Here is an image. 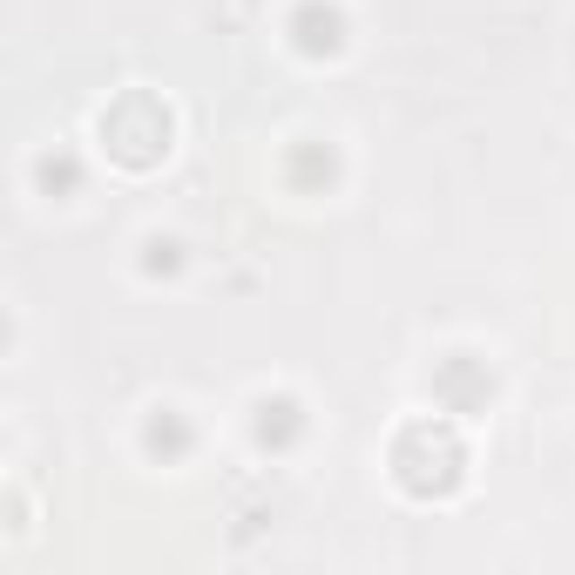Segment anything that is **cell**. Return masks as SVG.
<instances>
[{"label": "cell", "instance_id": "obj_1", "mask_svg": "<svg viewBox=\"0 0 575 575\" xmlns=\"http://www.w3.org/2000/svg\"><path fill=\"white\" fill-rule=\"evenodd\" d=\"M150 447H156V454H183V426L176 420H156L150 426Z\"/></svg>", "mask_w": 575, "mask_h": 575}]
</instances>
